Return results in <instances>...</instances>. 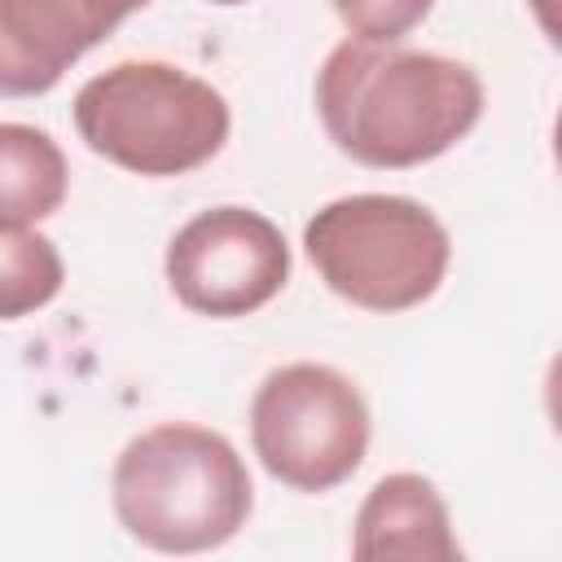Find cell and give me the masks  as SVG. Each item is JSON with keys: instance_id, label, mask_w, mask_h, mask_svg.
<instances>
[{"instance_id": "1", "label": "cell", "mask_w": 562, "mask_h": 562, "mask_svg": "<svg viewBox=\"0 0 562 562\" xmlns=\"http://www.w3.org/2000/svg\"><path fill=\"white\" fill-rule=\"evenodd\" d=\"M483 101L487 92L474 66L400 44L342 40L316 70L325 136L373 171L435 162L474 132Z\"/></svg>"}, {"instance_id": "2", "label": "cell", "mask_w": 562, "mask_h": 562, "mask_svg": "<svg viewBox=\"0 0 562 562\" xmlns=\"http://www.w3.org/2000/svg\"><path fill=\"white\" fill-rule=\"evenodd\" d=\"M110 501L136 544L154 553H211L246 527L255 483L241 452L220 430L158 422L123 443Z\"/></svg>"}, {"instance_id": "3", "label": "cell", "mask_w": 562, "mask_h": 562, "mask_svg": "<svg viewBox=\"0 0 562 562\" xmlns=\"http://www.w3.org/2000/svg\"><path fill=\"white\" fill-rule=\"evenodd\" d=\"M75 132L97 158L162 180L206 167L233 132V110L184 66L132 57L75 92Z\"/></svg>"}, {"instance_id": "4", "label": "cell", "mask_w": 562, "mask_h": 562, "mask_svg": "<svg viewBox=\"0 0 562 562\" xmlns=\"http://www.w3.org/2000/svg\"><path fill=\"white\" fill-rule=\"evenodd\" d=\"M303 250L321 281L364 312H408L435 299L452 263L443 220L400 193H347L303 224Z\"/></svg>"}, {"instance_id": "5", "label": "cell", "mask_w": 562, "mask_h": 562, "mask_svg": "<svg viewBox=\"0 0 562 562\" xmlns=\"http://www.w3.org/2000/svg\"><path fill=\"white\" fill-rule=\"evenodd\" d=\"M369 404L334 364H281L250 400V448L290 492L321 496L347 483L369 452Z\"/></svg>"}, {"instance_id": "6", "label": "cell", "mask_w": 562, "mask_h": 562, "mask_svg": "<svg viewBox=\"0 0 562 562\" xmlns=\"http://www.w3.org/2000/svg\"><path fill=\"white\" fill-rule=\"evenodd\" d=\"M162 272L180 307L211 321H237L285 290L290 241L250 206H211L176 228Z\"/></svg>"}, {"instance_id": "7", "label": "cell", "mask_w": 562, "mask_h": 562, "mask_svg": "<svg viewBox=\"0 0 562 562\" xmlns=\"http://www.w3.org/2000/svg\"><path fill=\"white\" fill-rule=\"evenodd\" d=\"M149 0H0V97H44Z\"/></svg>"}, {"instance_id": "8", "label": "cell", "mask_w": 562, "mask_h": 562, "mask_svg": "<svg viewBox=\"0 0 562 562\" xmlns=\"http://www.w3.org/2000/svg\"><path fill=\"white\" fill-rule=\"evenodd\" d=\"M351 558H408V562H461V544L439 487L426 474H382L356 509Z\"/></svg>"}, {"instance_id": "9", "label": "cell", "mask_w": 562, "mask_h": 562, "mask_svg": "<svg viewBox=\"0 0 562 562\" xmlns=\"http://www.w3.org/2000/svg\"><path fill=\"white\" fill-rule=\"evenodd\" d=\"M70 189L61 145L31 123H0V228H35Z\"/></svg>"}, {"instance_id": "10", "label": "cell", "mask_w": 562, "mask_h": 562, "mask_svg": "<svg viewBox=\"0 0 562 562\" xmlns=\"http://www.w3.org/2000/svg\"><path fill=\"white\" fill-rule=\"evenodd\" d=\"M66 263L53 237L35 228H0V321H22L61 294Z\"/></svg>"}, {"instance_id": "11", "label": "cell", "mask_w": 562, "mask_h": 562, "mask_svg": "<svg viewBox=\"0 0 562 562\" xmlns=\"http://www.w3.org/2000/svg\"><path fill=\"white\" fill-rule=\"evenodd\" d=\"M338 22L360 44H400L413 26H422L435 0H329Z\"/></svg>"}, {"instance_id": "12", "label": "cell", "mask_w": 562, "mask_h": 562, "mask_svg": "<svg viewBox=\"0 0 562 562\" xmlns=\"http://www.w3.org/2000/svg\"><path fill=\"white\" fill-rule=\"evenodd\" d=\"M211 4H246V0H211Z\"/></svg>"}]
</instances>
